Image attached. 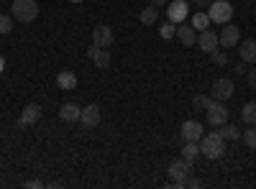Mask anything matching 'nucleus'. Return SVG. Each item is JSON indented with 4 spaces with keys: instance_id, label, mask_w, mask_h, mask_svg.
<instances>
[{
    "instance_id": "c85d7f7f",
    "label": "nucleus",
    "mask_w": 256,
    "mask_h": 189,
    "mask_svg": "<svg viewBox=\"0 0 256 189\" xmlns=\"http://www.w3.org/2000/svg\"><path fill=\"white\" fill-rule=\"evenodd\" d=\"M184 187L198 189V187H202V182H200V179H195V177H187V179H184Z\"/></svg>"
},
{
    "instance_id": "f257e3e1",
    "label": "nucleus",
    "mask_w": 256,
    "mask_h": 189,
    "mask_svg": "<svg viewBox=\"0 0 256 189\" xmlns=\"http://www.w3.org/2000/svg\"><path fill=\"white\" fill-rule=\"evenodd\" d=\"M200 154H202L205 159H210V161H216V159H220V156L226 154V141L220 138L218 131H216V133H205V136L200 138Z\"/></svg>"
},
{
    "instance_id": "5701e85b",
    "label": "nucleus",
    "mask_w": 256,
    "mask_h": 189,
    "mask_svg": "<svg viewBox=\"0 0 256 189\" xmlns=\"http://www.w3.org/2000/svg\"><path fill=\"white\" fill-rule=\"evenodd\" d=\"M92 61H95L98 69H108V67H110V54H108V49H98L95 56H92Z\"/></svg>"
},
{
    "instance_id": "9d476101",
    "label": "nucleus",
    "mask_w": 256,
    "mask_h": 189,
    "mask_svg": "<svg viewBox=\"0 0 256 189\" xmlns=\"http://www.w3.org/2000/svg\"><path fill=\"white\" fill-rule=\"evenodd\" d=\"M187 15H190V8H187L184 0H172V3H169V8H166V18L172 20V23H182Z\"/></svg>"
},
{
    "instance_id": "f8f14e48",
    "label": "nucleus",
    "mask_w": 256,
    "mask_h": 189,
    "mask_svg": "<svg viewBox=\"0 0 256 189\" xmlns=\"http://www.w3.org/2000/svg\"><path fill=\"white\" fill-rule=\"evenodd\" d=\"M80 120L88 125V128H95V125H100V120H102V113H100L98 105H88V108H82Z\"/></svg>"
},
{
    "instance_id": "b1692460",
    "label": "nucleus",
    "mask_w": 256,
    "mask_h": 189,
    "mask_svg": "<svg viewBox=\"0 0 256 189\" xmlns=\"http://www.w3.org/2000/svg\"><path fill=\"white\" fill-rule=\"evenodd\" d=\"M241 141L248 146V149H256V125H248L246 131H241Z\"/></svg>"
},
{
    "instance_id": "f704fd0d",
    "label": "nucleus",
    "mask_w": 256,
    "mask_h": 189,
    "mask_svg": "<svg viewBox=\"0 0 256 189\" xmlns=\"http://www.w3.org/2000/svg\"><path fill=\"white\" fill-rule=\"evenodd\" d=\"M3 69H6V59H3V56H0V72H3Z\"/></svg>"
},
{
    "instance_id": "6e6552de",
    "label": "nucleus",
    "mask_w": 256,
    "mask_h": 189,
    "mask_svg": "<svg viewBox=\"0 0 256 189\" xmlns=\"http://www.w3.org/2000/svg\"><path fill=\"white\" fill-rule=\"evenodd\" d=\"M218 38H220V46L223 49H236L238 41H241V31L233 26V23H226V28L218 33Z\"/></svg>"
},
{
    "instance_id": "2eb2a0df",
    "label": "nucleus",
    "mask_w": 256,
    "mask_h": 189,
    "mask_svg": "<svg viewBox=\"0 0 256 189\" xmlns=\"http://www.w3.org/2000/svg\"><path fill=\"white\" fill-rule=\"evenodd\" d=\"M80 113H82V108H77L74 102H64L62 108H59V118H62L64 123H74V120H80Z\"/></svg>"
},
{
    "instance_id": "a878e982",
    "label": "nucleus",
    "mask_w": 256,
    "mask_h": 189,
    "mask_svg": "<svg viewBox=\"0 0 256 189\" xmlns=\"http://www.w3.org/2000/svg\"><path fill=\"white\" fill-rule=\"evenodd\" d=\"M162 38H172V36H177V23H172V20H166V23L162 26Z\"/></svg>"
},
{
    "instance_id": "bb28decb",
    "label": "nucleus",
    "mask_w": 256,
    "mask_h": 189,
    "mask_svg": "<svg viewBox=\"0 0 256 189\" xmlns=\"http://www.w3.org/2000/svg\"><path fill=\"white\" fill-rule=\"evenodd\" d=\"M13 31V18L0 13V33H10Z\"/></svg>"
},
{
    "instance_id": "4be33fe9",
    "label": "nucleus",
    "mask_w": 256,
    "mask_h": 189,
    "mask_svg": "<svg viewBox=\"0 0 256 189\" xmlns=\"http://www.w3.org/2000/svg\"><path fill=\"white\" fill-rule=\"evenodd\" d=\"M241 118L246 125H256V102H246L241 108Z\"/></svg>"
},
{
    "instance_id": "cd10ccee",
    "label": "nucleus",
    "mask_w": 256,
    "mask_h": 189,
    "mask_svg": "<svg viewBox=\"0 0 256 189\" xmlns=\"http://www.w3.org/2000/svg\"><path fill=\"white\" fill-rule=\"evenodd\" d=\"M212 61H216V64H228V56H226L223 51L216 49V51H212Z\"/></svg>"
},
{
    "instance_id": "c9c22d12",
    "label": "nucleus",
    "mask_w": 256,
    "mask_h": 189,
    "mask_svg": "<svg viewBox=\"0 0 256 189\" xmlns=\"http://www.w3.org/2000/svg\"><path fill=\"white\" fill-rule=\"evenodd\" d=\"M70 3H82V0H70Z\"/></svg>"
},
{
    "instance_id": "7ed1b4c3",
    "label": "nucleus",
    "mask_w": 256,
    "mask_h": 189,
    "mask_svg": "<svg viewBox=\"0 0 256 189\" xmlns=\"http://www.w3.org/2000/svg\"><path fill=\"white\" fill-rule=\"evenodd\" d=\"M13 18L20 20V23H31V20L38 15V3L36 0H13Z\"/></svg>"
},
{
    "instance_id": "473e14b6",
    "label": "nucleus",
    "mask_w": 256,
    "mask_h": 189,
    "mask_svg": "<svg viewBox=\"0 0 256 189\" xmlns=\"http://www.w3.org/2000/svg\"><path fill=\"white\" fill-rule=\"evenodd\" d=\"M192 3H195L198 8H210V3H212V0H192Z\"/></svg>"
},
{
    "instance_id": "2f4dec72",
    "label": "nucleus",
    "mask_w": 256,
    "mask_h": 189,
    "mask_svg": "<svg viewBox=\"0 0 256 189\" xmlns=\"http://www.w3.org/2000/svg\"><path fill=\"white\" fill-rule=\"evenodd\" d=\"M246 79H248V85H251V87H256V69H251V72L246 74Z\"/></svg>"
},
{
    "instance_id": "9b49d317",
    "label": "nucleus",
    "mask_w": 256,
    "mask_h": 189,
    "mask_svg": "<svg viewBox=\"0 0 256 189\" xmlns=\"http://www.w3.org/2000/svg\"><path fill=\"white\" fill-rule=\"evenodd\" d=\"M190 161H184V159H177V161H172L169 164V179L172 182H184L187 177H190Z\"/></svg>"
},
{
    "instance_id": "ddd939ff",
    "label": "nucleus",
    "mask_w": 256,
    "mask_h": 189,
    "mask_svg": "<svg viewBox=\"0 0 256 189\" xmlns=\"http://www.w3.org/2000/svg\"><path fill=\"white\" fill-rule=\"evenodd\" d=\"M238 54H241L244 64H256V41H254V38L238 41Z\"/></svg>"
},
{
    "instance_id": "a211bd4d",
    "label": "nucleus",
    "mask_w": 256,
    "mask_h": 189,
    "mask_svg": "<svg viewBox=\"0 0 256 189\" xmlns=\"http://www.w3.org/2000/svg\"><path fill=\"white\" fill-rule=\"evenodd\" d=\"M198 156H200V143H198V141H184V146H182V159L192 164Z\"/></svg>"
},
{
    "instance_id": "412c9836",
    "label": "nucleus",
    "mask_w": 256,
    "mask_h": 189,
    "mask_svg": "<svg viewBox=\"0 0 256 189\" xmlns=\"http://www.w3.org/2000/svg\"><path fill=\"white\" fill-rule=\"evenodd\" d=\"M138 18H141V23H144V26H154V23H156V18H159V8L148 5V8H144V10H141V15H138Z\"/></svg>"
},
{
    "instance_id": "0eeeda50",
    "label": "nucleus",
    "mask_w": 256,
    "mask_h": 189,
    "mask_svg": "<svg viewBox=\"0 0 256 189\" xmlns=\"http://www.w3.org/2000/svg\"><path fill=\"white\" fill-rule=\"evenodd\" d=\"M92 44H95L98 49H108V46L113 44V28L105 26V23L95 26V28H92Z\"/></svg>"
},
{
    "instance_id": "f3484780",
    "label": "nucleus",
    "mask_w": 256,
    "mask_h": 189,
    "mask_svg": "<svg viewBox=\"0 0 256 189\" xmlns=\"http://www.w3.org/2000/svg\"><path fill=\"white\" fill-rule=\"evenodd\" d=\"M56 85H59V90H74V87H77V74H72V72H59V74H56Z\"/></svg>"
},
{
    "instance_id": "72a5a7b5",
    "label": "nucleus",
    "mask_w": 256,
    "mask_h": 189,
    "mask_svg": "<svg viewBox=\"0 0 256 189\" xmlns=\"http://www.w3.org/2000/svg\"><path fill=\"white\" fill-rule=\"evenodd\" d=\"M152 5H154V8H164L166 0H152Z\"/></svg>"
},
{
    "instance_id": "dca6fc26",
    "label": "nucleus",
    "mask_w": 256,
    "mask_h": 189,
    "mask_svg": "<svg viewBox=\"0 0 256 189\" xmlns=\"http://www.w3.org/2000/svg\"><path fill=\"white\" fill-rule=\"evenodd\" d=\"M24 123L26 125H34V123H38L41 120V105H36V102H31V105H26V110H24Z\"/></svg>"
},
{
    "instance_id": "4468645a",
    "label": "nucleus",
    "mask_w": 256,
    "mask_h": 189,
    "mask_svg": "<svg viewBox=\"0 0 256 189\" xmlns=\"http://www.w3.org/2000/svg\"><path fill=\"white\" fill-rule=\"evenodd\" d=\"M177 38L184 46H192V44H198V31L192 28V23H177Z\"/></svg>"
},
{
    "instance_id": "f03ea898",
    "label": "nucleus",
    "mask_w": 256,
    "mask_h": 189,
    "mask_svg": "<svg viewBox=\"0 0 256 189\" xmlns=\"http://www.w3.org/2000/svg\"><path fill=\"white\" fill-rule=\"evenodd\" d=\"M208 15H210V23H230V18H233V5L228 3V0H212L210 8H208Z\"/></svg>"
},
{
    "instance_id": "6ab92c4d",
    "label": "nucleus",
    "mask_w": 256,
    "mask_h": 189,
    "mask_svg": "<svg viewBox=\"0 0 256 189\" xmlns=\"http://www.w3.org/2000/svg\"><path fill=\"white\" fill-rule=\"evenodd\" d=\"M190 23H192V28H195V31H205V28H210V15L205 10H200V13L192 15Z\"/></svg>"
},
{
    "instance_id": "c756f323",
    "label": "nucleus",
    "mask_w": 256,
    "mask_h": 189,
    "mask_svg": "<svg viewBox=\"0 0 256 189\" xmlns=\"http://www.w3.org/2000/svg\"><path fill=\"white\" fill-rule=\"evenodd\" d=\"M24 187H26V189H41V187H44V182H38V179H28V182H24Z\"/></svg>"
},
{
    "instance_id": "393cba45",
    "label": "nucleus",
    "mask_w": 256,
    "mask_h": 189,
    "mask_svg": "<svg viewBox=\"0 0 256 189\" xmlns=\"http://www.w3.org/2000/svg\"><path fill=\"white\" fill-rule=\"evenodd\" d=\"M210 100L212 97H208V95H195V97H192V108H195V110H205Z\"/></svg>"
},
{
    "instance_id": "7c9ffc66",
    "label": "nucleus",
    "mask_w": 256,
    "mask_h": 189,
    "mask_svg": "<svg viewBox=\"0 0 256 189\" xmlns=\"http://www.w3.org/2000/svg\"><path fill=\"white\" fill-rule=\"evenodd\" d=\"M246 67H248V64H244V61L233 64V74H246Z\"/></svg>"
},
{
    "instance_id": "20e7f679",
    "label": "nucleus",
    "mask_w": 256,
    "mask_h": 189,
    "mask_svg": "<svg viewBox=\"0 0 256 189\" xmlns=\"http://www.w3.org/2000/svg\"><path fill=\"white\" fill-rule=\"evenodd\" d=\"M205 113H208L210 125H223V123H228V115H230V110L226 108L223 100H210L208 108H205Z\"/></svg>"
},
{
    "instance_id": "39448f33",
    "label": "nucleus",
    "mask_w": 256,
    "mask_h": 189,
    "mask_svg": "<svg viewBox=\"0 0 256 189\" xmlns=\"http://www.w3.org/2000/svg\"><path fill=\"white\" fill-rule=\"evenodd\" d=\"M198 46H200L205 54H212L216 49H220V38H218L216 31H210V28L198 31Z\"/></svg>"
},
{
    "instance_id": "1a4fd4ad",
    "label": "nucleus",
    "mask_w": 256,
    "mask_h": 189,
    "mask_svg": "<svg viewBox=\"0 0 256 189\" xmlns=\"http://www.w3.org/2000/svg\"><path fill=\"white\" fill-rule=\"evenodd\" d=\"M180 136H182V141H198V143H200V138L205 136L202 123H198V120H187V123H182Z\"/></svg>"
},
{
    "instance_id": "423d86ee",
    "label": "nucleus",
    "mask_w": 256,
    "mask_h": 189,
    "mask_svg": "<svg viewBox=\"0 0 256 189\" xmlns=\"http://www.w3.org/2000/svg\"><path fill=\"white\" fill-rule=\"evenodd\" d=\"M233 92H236V87H233V82L230 79H216L212 82V90H210V97L212 100H228V97H233Z\"/></svg>"
},
{
    "instance_id": "aec40b11",
    "label": "nucleus",
    "mask_w": 256,
    "mask_h": 189,
    "mask_svg": "<svg viewBox=\"0 0 256 189\" xmlns=\"http://www.w3.org/2000/svg\"><path fill=\"white\" fill-rule=\"evenodd\" d=\"M218 133H220V138L223 141H238L241 138V131L236 128V125H228V123H223V125H218Z\"/></svg>"
}]
</instances>
